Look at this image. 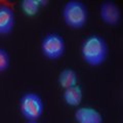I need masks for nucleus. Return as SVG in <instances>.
<instances>
[{"label": "nucleus", "mask_w": 123, "mask_h": 123, "mask_svg": "<svg viewBox=\"0 0 123 123\" xmlns=\"http://www.w3.org/2000/svg\"><path fill=\"white\" fill-rule=\"evenodd\" d=\"M81 56L84 63L90 67H99L109 55V46L105 38L98 34H91L81 44Z\"/></svg>", "instance_id": "1"}, {"label": "nucleus", "mask_w": 123, "mask_h": 123, "mask_svg": "<svg viewBox=\"0 0 123 123\" xmlns=\"http://www.w3.org/2000/svg\"><path fill=\"white\" fill-rule=\"evenodd\" d=\"M65 25L72 30H81L87 25L88 8L80 0H70L65 3L62 10Z\"/></svg>", "instance_id": "2"}, {"label": "nucleus", "mask_w": 123, "mask_h": 123, "mask_svg": "<svg viewBox=\"0 0 123 123\" xmlns=\"http://www.w3.org/2000/svg\"><path fill=\"white\" fill-rule=\"evenodd\" d=\"M45 110L43 98L33 91L25 92L18 99V111L27 121H38Z\"/></svg>", "instance_id": "3"}, {"label": "nucleus", "mask_w": 123, "mask_h": 123, "mask_svg": "<svg viewBox=\"0 0 123 123\" xmlns=\"http://www.w3.org/2000/svg\"><path fill=\"white\" fill-rule=\"evenodd\" d=\"M41 53L49 61L62 59L66 52V42L64 37L57 33H48L42 38L40 44Z\"/></svg>", "instance_id": "4"}, {"label": "nucleus", "mask_w": 123, "mask_h": 123, "mask_svg": "<svg viewBox=\"0 0 123 123\" xmlns=\"http://www.w3.org/2000/svg\"><path fill=\"white\" fill-rule=\"evenodd\" d=\"M99 18L108 26H118L121 21V9L115 2L105 1L99 6Z\"/></svg>", "instance_id": "5"}, {"label": "nucleus", "mask_w": 123, "mask_h": 123, "mask_svg": "<svg viewBox=\"0 0 123 123\" xmlns=\"http://www.w3.org/2000/svg\"><path fill=\"white\" fill-rule=\"evenodd\" d=\"M15 26V14L10 6L0 5V36H6L12 33Z\"/></svg>", "instance_id": "6"}, {"label": "nucleus", "mask_w": 123, "mask_h": 123, "mask_svg": "<svg viewBox=\"0 0 123 123\" xmlns=\"http://www.w3.org/2000/svg\"><path fill=\"white\" fill-rule=\"evenodd\" d=\"M74 118L77 123H104L102 113L92 107H78Z\"/></svg>", "instance_id": "7"}, {"label": "nucleus", "mask_w": 123, "mask_h": 123, "mask_svg": "<svg viewBox=\"0 0 123 123\" xmlns=\"http://www.w3.org/2000/svg\"><path fill=\"white\" fill-rule=\"evenodd\" d=\"M63 99L67 106L73 107V108H78L81 105L82 99H83V90L81 86L78 84L76 86L64 89Z\"/></svg>", "instance_id": "8"}, {"label": "nucleus", "mask_w": 123, "mask_h": 123, "mask_svg": "<svg viewBox=\"0 0 123 123\" xmlns=\"http://www.w3.org/2000/svg\"><path fill=\"white\" fill-rule=\"evenodd\" d=\"M78 81H79L78 74H77V72L74 69L71 68H65L64 70L61 71L59 77H57L59 85L63 89H67V88L78 85Z\"/></svg>", "instance_id": "9"}, {"label": "nucleus", "mask_w": 123, "mask_h": 123, "mask_svg": "<svg viewBox=\"0 0 123 123\" xmlns=\"http://www.w3.org/2000/svg\"><path fill=\"white\" fill-rule=\"evenodd\" d=\"M20 8L22 12L28 18L36 17L40 10L37 0H22L20 2Z\"/></svg>", "instance_id": "10"}, {"label": "nucleus", "mask_w": 123, "mask_h": 123, "mask_svg": "<svg viewBox=\"0 0 123 123\" xmlns=\"http://www.w3.org/2000/svg\"><path fill=\"white\" fill-rule=\"evenodd\" d=\"M10 67V55L8 51L0 47V74L6 72Z\"/></svg>", "instance_id": "11"}, {"label": "nucleus", "mask_w": 123, "mask_h": 123, "mask_svg": "<svg viewBox=\"0 0 123 123\" xmlns=\"http://www.w3.org/2000/svg\"><path fill=\"white\" fill-rule=\"evenodd\" d=\"M27 123H39L38 121H27Z\"/></svg>", "instance_id": "12"}]
</instances>
